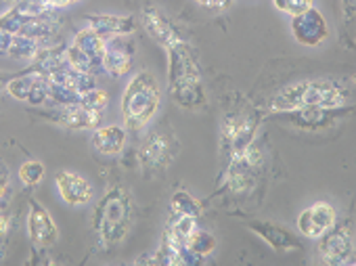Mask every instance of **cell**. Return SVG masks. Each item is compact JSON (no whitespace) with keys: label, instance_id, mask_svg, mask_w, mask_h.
<instances>
[{"label":"cell","instance_id":"cell-1","mask_svg":"<svg viewBox=\"0 0 356 266\" xmlns=\"http://www.w3.org/2000/svg\"><path fill=\"white\" fill-rule=\"evenodd\" d=\"M168 51V91L170 97L185 109H200L206 105V91L200 65L185 40H178Z\"/></svg>","mask_w":356,"mask_h":266},{"label":"cell","instance_id":"cell-2","mask_svg":"<svg viewBox=\"0 0 356 266\" xmlns=\"http://www.w3.org/2000/svg\"><path fill=\"white\" fill-rule=\"evenodd\" d=\"M350 93L339 82L329 78L302 80L281 88L268 103L270 111H291L300 107H343Z\"/></svg>","mask_w":356,"mask_h":266},{"label":"cell","instance_id":"cell-3","mask_svg":"<svg viewBox=\"0 0 356 266\" xmlns=\"http://www.w3.org/2000/svg\"><path fill=\"white\" fill-rule=\"evenodd\" d=\"M161 103V91L157 78L143 70L126 84L122 95V118L128 130H143L157 114Z\"/></svg>","mask_w":356,"mask_h":266},{"label":"cell","instance_id":"cell-4","mask_svg":"<svg viewBox=\"0 0 356 266\" xmlns=\"http://www.w3.org/2000/svg\"><path fill=\"white\" fill-rule=\"evenodd\" d=\"M132 226V199L126 189L113 187L95 210V233L103 245H118Z\"/></svg>","mask_w":356,"mask_h":266},{"label":"cell","instance_id":"cell-5","mask_svg":"<svg viewBox=\"0 0 356 266\" xmlns=\"http://www.w3.org/2000/svg\"><path fill=\"white\" fill-rule=\"evenodd\" d=\"M105 45L107 38H103L101 34H97L95 30L86 28L80 30L72 45L65 49V57L72 70L82 72V74H95L99 70H103V53H105Z\"/></svg>","mask_w":356,"mask_h":266},{"label":"cell","instance_id":"cell-6","mask_svg":"<svg viewBox=\"0 0 356 266\" xmlns=\"http://www.w3.org/2000/svg\"><path fill=\"white\" fill-rule=\"evenodd\" d=\"M318 258L329 266H341L354 262V226L350 220L329 228L318 237Z\"/></svg>","mask_w":356,"mask_h":266},{"label":"cell","instance_id":"cell-7","mask_svg":"<svg viewBox=\"0 0 356 266\" xmlns=\"http://www.w3.org/2000/svg\"><path fill=\"white\" fill-rule=\"evenodd\" d=\"M176 153H178L176 139L165 130H155L143 141V145L138 149V162L147 172L155 174V172L168 168L172 164V159L176 157Z\"/></svg>","mask_w":356,"mask_h":266},{"label":"cell","instance_id":"cell-8","mask_svg":"<svg viewBox=\"0 0 356 266\" xmlns=\"http://www.w3.org/2000/svg\"><path fill=\"white\" fill-rule=\"evenodd\" d=\"M258 128V116L254 111L231 114L222 122V139L231 157L241 155L254 145V134Z\"/></svg>","mask_w":356,"mask_h":266},{"label":"cell","instance_id":"cell-9","mask_svg":"<svg viewBox=\"0 0 356 266\" xmlns=\"http://www.w3.org/2000/svg\"><path fill=\"white\" fill-rule=\"evenodd\" d=\"M350 111H352V105H343V107H300V109H291V111H277V118L296 126V128L318 132L323 128H329L337 118H341Z\"/></svg>","mask_w":356,"mask_h":266},{"label":"cell","instance_id":"cell-10","mask_svg":"<svg viewBox=\"0 0 356 266\" xmlns=\"http://www.w3.org/2000/svg\"><path fill=\"white\" fill-rule=\"evenodd\" d=\"M7 93L24 103L30 105H42L49 101V78L44 74L22 70L9 84H7Z\"/></svg>","mask_w":356,"mask_h":266},{"label":"cell","instance_id":"cell-11","mask_svg":"<svg viewBox=\"0 0 356 266\" xmlns=\"http://www.w3.org/2000/svg\"><path fill=\"white\" fill-rule=\"evenodd\" d=\"M44 116H49V120L70 130H95L101 124L103 111L80 101L78 105H57L53 111Z\"/></svg>","mask_w":356,"mask_h":266},{"label":"cell","instance_id":"cell-12","mask_svg":"<svg viewBox=\"0 0 356 266\" xmlns=\"http://www.w3.org/2000/svg\"><path fill=\"white\" fill-rule=\"evenodd\" d=\"M291 34L304 47H318L329 36V24L318 9H308L291 17Z\"/></svg>","mask_w":356,"mask_h":266},{"label":"cell","instance_id":"cell-13","mask_svg":"<svg viewBox=\"0 0 356 266\" xmlns=\"http://www.w3.org/2000/svg\"><path fill=\"white\" fill-rule=\"evenodd\" d=\"M28 233H30V241L40 247V249H49L57 243L59 239V228L51 216V212L38 203L36 199L30 201V212H28Z\"/></svg>","mask_w":356,"mask_h":266},{"label":"cell","instance_id":"cell-14","mask_svg":"<svg viewBox=\"0 0 356 266\" xmlns=\"http://www.w3.org/2000/svg\"><path fill=\"white\" fill-rule=\"evenodd\" d=\"M337 222V212L331 203L327 201H316L308 205L306 210L300 212L298 216V230L304 237L318 239L323 237L329 228H333Z\"/></svg>","mask_w":356,"mask_h":266},{"label":"cell","instance_id":"cell-15","mask_svg":"<svg viewBox=\"0 0 356 266\" xmlns=\"http://www.w3.org/2000/svg\"><path fill=\"white\" fill-rule=\"evenodd\" d=\"M134 55H136V47L128 40V36L107 38L103 63H101L103 72H107L111 78H122V76L130 74Z\"/></svg>","mask_w":356,"mask_h":266},{"label":"cell","instance_id":"cell-16","mask_svg":"<svg viewBox=\"0 0 356 266\" xmlns=\"http://www.w3.org/2000/svg\"><path fill=\"white\" fill-rule=\"evenodd\" d=\"M55 185L59 191V197L67 203V205H86L92 201L95 197V189L92 185L80 176L78 172L72 170H61L55 176Z\"/></svg>","mask_w":356,"mask_h":266},{"label":"cell","instance_id":"cell-17","mask_svg":"<svg viewBox=\"0 0 356 266\" xmlns=\"http://www.w3.org/2000/svg\"><path fill=\"white\" fill-rule=\"evenodd\" d=\"M260 239H264L273 249L277 251H289V249H300L302 241L296 237L289 228H283L275 222H264V220H252L248 224Z\"/></svg>","mask_w":356,"mask_h":266},{"label":"cell","instance_id":"cell-18","mask_svg":"<svg viewBox=\"0 0 356 266\" xmlns=\"http://www.w3.org/2000/svg\"><path fill=\"white\" fill-rule=\"evenodd\" d=\"M86 28L95 30L103 38L130 36L136 30V22L130 15H86Z\"/></svg>","mask_w":356,"mask_h":266},{"label":"cell","instance_id":"cell-19","mask_svg":"<svg viewBox=\"0 0 356 266\" xmlns=\"http://www.w3.org/2000/svg\"><path fill=\"white\" fill-rule=\"evenodd\" d=\"M143 26H145L147 34L153 40H157L161 47H165V49H170L178 40H183L181 34L176 32V28L155 7H145L143 9Z\"/></svg>","mask_w":356,"mask_h":266},{"label":"cell","instance_id":"cell-20","mask_svg":"<svg viewBox=\"0 0 356 266\" xmlns=\"http://www.w3.org/2000/svg\"><path fill=\"white\" fill-rule=\"evenodd\" d=\"M92 147L103 155H118L126 145V128L122 126H99L92 130Z\"/></svg>","mask_w":356,"mask_h":266},{"label":"cell","instance_id":"cell-21","mask_svg":"<svg viewBox=\"0 0 356 266\" xmlns=\"http://www.w3.org/2000/svg\"><path fill=\"white\" fill-rule=\"evenodd\" d=\"M216 245H218L216 237L212 233H208V230H202L200 226L195 230H191V235L185 239V247L195 258H200V260H204L206 256H210L216 249Z\"/></svg>","mask_w":356,"mask_h":266},{"label":"cell","instance_id":"cell-22","mask_svg":"<svg viewBox=\"0 0 356 266\" xmlns=\"http://www.w3.org/2000/svg\"><path fill=\"white\" fill-rule=\"evenodd\" d=\"M170 210H172V216H189V218H195V220L202 218L200 201L191 193H187V191H176L172 195Z\"/></svg>","mask_w":356,"mask_h":266},{"label":"cell","instance_id":"cell-23","mask_svg":"<svg viewBox=\"0 0 356 266\" xmlns=\"http://www.w3.org/2000/svg\"><path fill=\"white\" fill-rule=\"evenodd\" d=\"M44 178V166L38 159H28L22 168H19V180L26 187H36L40 180Z\"/></svg>","mask_w":356,"mask_h":266},{"label":"cell","instance_id":"cell-24","mask_svg":"<svg viewBox=\"0 0 356 266\" xmlns=\"http://www.w3.org/2000/svg\"><path fill=\"white\" fill-rule=\"evenodd\" d=\"M11 226H13V218L7 216V214H0V256H3V249H5V245H7Z\"/></svg>","mask_w":356,"mask_h":266},{"label":"cell","instance_id":"cell-25","mask_svg":"<svg viewBox=\"0 0 356 266\" xmlns=\"http://www.w3.org/2000/svg\"><path fill=\"white\" fill-rule=\"evenodd\" d=\"M308 9H312V0H287L285 13H289L293 17V15H300V13L308 11Z\"/></svg>","mask_w":356,"mask_h":266},{"label":"cell","instance_id":"cell-26","mask_svg":"<svg viewBox=\"0 0 356 266\" xmlns=\"http://www.w3.org/2000/svg\"><path fill=\"white\" fill-rule=\"evenodd\" d=\"M9 182H11V172H9V168H7L5 162H0V199L7 195Z\"/></svg>","mask_w":356,"mask_h":266},{"label":"cell","instance_id":"cell-27","mask_svg":"<svg viewBox=\"0 0 356 266\" xmlns=\"http://www.w3.org/2000/svg\"><path fill=\"white\" fill-rule=\"evenodd\" d=\"M11 42H13V34H9L7 30L0 28V55H7L9 53Z\"/></svg>","mask_w":356,"mask_h":266},{"label":"cell","instance_id":"cell-28","mask_svg":"<svg viewBox=\"0 0 356 266\" xmlns=\"http://www.w3.org/2000/svg\"><path fill=\"white\" fill-rule=\"evenodd\" d=\"M341 11H343L346 24H352L354 22V0H341Z\"/></svg>","mask_w":356,"mask_h":266},{"label":"cell","instance_id":"cell-29","mask_svg":"<svg viewBox=\"0 0 356 266\" xmlns=\"http://www.w3.org/2000/svg\"><path fill=\"white\" fill-rule=\"evenodd\" d=\"M17 74H9V72H0V91L7 88V84L15 78Z\"/></svg>","mask_w":356,"mask_h":266},{"label":"cell","instance_id":"cell-30","mask_svg":"<svg viewBox=\"0 0 356 266\" xmlns=\"http://www.w3.org/2000/svg\"><path fill=\"white\" fill-rule=\"evenodd\" d=\"M231 3H233V0H210V5H208V7H210V9H218V11H220V9H227Z\"/></svg>","mask_w":356,"mask_h":266},{"label":"cell","instance_id":"cell-31","mask_svg":"<svg viewBox=\"0 0 356 266\" xmlns=\"http://www.w3.org/2000/svg\"><path fill=\"white\" fill-rule=\"evenodd\" d=\"M273 5H275L277 11L285 13V9H287V0H273Z\"/></svg>","mask_w":356,"mask_h":266},{"label":"cell","instance_id":"cell-32","mask_svg":"<svg viewBox=\"0 0 356 266\" xmlns=\"http://www.w3.org/2000/svg\"><path fill=\"white\" fill-rule=\"evenodd\" d=\"M195 3H200V5H204V7H208V5H210V0H195Z\"/></svg>","mask_w":356,"mask_h":266},{"label":"cell","instance_id":"cell-33","mask_svg":"<svg viewBox=\"0 0 356 266\" xmlns=\"http://www.w3.org/2000/svg\"><path fill=\"white\" fill-rule=\"evenodd\" d=\"M5 3H9V5H17V3H22V0H5Z\"/></svg>","mask_w":356,"mask_h":266},{"label":"cell","instance_id":"cell-34","mask_svg":"<svg viewBox=\"0 0 356 266\" xmlns=\"http://www.w3.org/2000/svg\"><path fill=\"white\" fill-rule=\"evenodd\" d=\"M72 3H80V0H72Z\"/></svg>","mask_w":356,"mask_h":266}]
</instances>
